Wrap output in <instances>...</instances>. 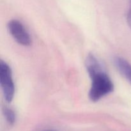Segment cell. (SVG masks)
Here are the masks:
<instances>
[{"label": "cell", "mask_w": 131, "mask_h": 131, "mask_svg": "<svg viewBox=\"0 0 131 131\" xmlns=\"http://www.w3.org/2000/svg\"><path fill=\"white\" fill-rule=\"evenodd\" d=\"M85 65L92 81L89 98L92 102H98L113 92L114 84L104 65L93 54L87 56Z\"/></svg>", "instance_id": "obj_1"}, {"label": "cell", "mask_w": 131, "mask_h": 131, "mask_svg": "<svg viewBox=\"0 0 131 131\" xmlns=\"http://www.w3.org/2000/svg\"><path fill=\"white\" fill-rule=\"evenodd\" d=\"M0 84L4 98L7 102H11L15 94V85L10 66L5 61H0Z\"/></svg>", "instance_id": "obj_2"}, {"label": "cell", "mask_w": 131, "mask_h": 131, "mask_svg": "<svg viewBox=\"0 0 131 131\" xmlns=\"http://www.w3.org/2000/svg\"><path fill=\"white\" fill-rule=\"evenodd\" d=\"M9 32L15 41L24 46H29L31 44L32 39L25 27L19 20L13 19L8 23Z\"/></svg>", "instance_id": "obj_3"}, {"label": "cell", "mask_w": 131, "mask_h": 131, "mask_svg": "<svg viewBox=\"0 0 131 131\" xmlns=\"http://www.w3.org/2000/svg\"><path fill=\"white\" fill-rule=\"evenodd\" d=\"M113 62L119 72L131 84V64L130 63L119 56L114 58Z\"/></svg>", "instance_id": "obj_4"}, {"label": "cell", "mask_w": 131, "mask_h": 131, "mask_svg": "<svg viewBox=\"0 0 131 131\" xmlns=\"http://www.w3.org/2000/svg\"><path fill=\"white\" fill-rule=\"evenodd\" d=\"M3 113L7 122L10 125H14L16 120V115L14 110L10 107L5 106L3 108Z\"/></svg>", "instance_id": "obj_5"}, {"label": "cell", "mask_w": 131, "mask_h": 131, "mask_svg": "<svg viewBox=\"0 0 131 131\" xmlns=\"http://www.w3.org/2000/svg\"><path fill=\"white\" fill-rule=\"evenodd\" d=\"M127 23L128 26L131 28V0H130V5H129V11L127 14Z\"/></svg>", "instance_id": "obj_6"}, {"label": "cell", "mask_w": 131, "mask_h": 131, "mask_svg": "<svg viewBox=\"0 0 131 131\" xmlns=\"http://www.w3.org/2000/svg\"><path fill=\"white\" fill-rule=\"evenodd\" d=\"M42 131H58V130H54V129H47V130H42Z\"/></svg>", "instance_id": "obj_7"}]
</instances>
